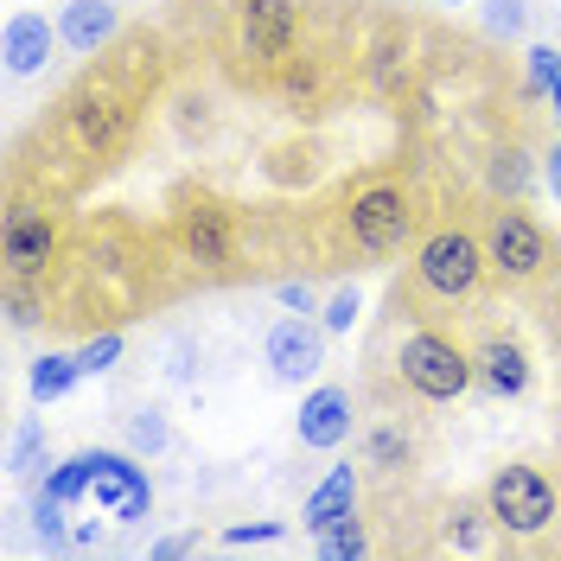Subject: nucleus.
I'll return each instance as SVG.
<instances>
[{
    "label": "nucleus",
    "mask_w": 561,
    "mask_h": 561,
    "mask_svg": "<svg viewBox=\"0 0 561 561\" xmlns=\"http://www.w3.org/2000/svg\"><path fill=\"white\" fill-rule=\"evenodd\" d=\"M485 511L497 536H542L561 517V485L529 459H504L485 479Z\"/></svg>",
    "instance_id": "obj_9"
},
{
    "label": "nucleus",
    "mask_w": 561,
    "mask_h": 561,
    "mask_svg": "<svg viewBox=\"0 0 561 561\" xmlns=\"http://www.w3.org/2000/svg\"><path fill=\"white\" fill-rule=\"evenodd\" d=\"M351 389L345 383H319L307 402H300V421H294V434H300V447H313V454H339L351 440Z\"/></svg>",
    "instance_id": "obj_14"
},
{
    "label": "nucleus",
    "mask_w": 561,
    "mask_h": 561,
    "mask_svg": "<svg viewBox=\"0 0 561 561\" xmlns=\"http://www.w3.org/2000/svg\"><path fill=\"white\" fill-rule=\"evenodd\" d=\"M472 370H479V389H485L491 402H517V396H529V377H536L529 345L511 332V325H497V319H485V325L472 332Z\"/></svg>",
    "instance_id": "obj_11"
},
{
    "label": "nucleus",
    "mask_w": 561,
    "mask_h": 561,
    "mask_svg": "<svg viewBox=\"0 0 561 561\" xmlns=\"http://www.w3.org/2000/svg\"><path fill=\"white\" fill-rule=\"evenodd\" d=\"M389 370H396V383L409 389L415 402H434V409L479 389L472 339H459L454 325H440V319H427V313H415V325L402 332V345H396V357H389Z\"/></svg>",
    "instance_id": "obj_6"
},
{
    "label": "nucleus",
    "mask_w": 561,
    "mask_h": 561,
    "mask_svg": "<svg viewBox=\"0 0 561 561\" xmlns=\"http://www.w3.org/2000/svg\"><path fill=\"white\" fill-rule=\"evenodd\" d=\"M529 26V0H485V33L491 38H517Z\"/></svg>",
    "instance_id": "obj_24"
},
{
    "label": "nucleus",
    "mask_w": 561,
    "mask_h": 561,
    "mask_svg": "<svg viewBox=\"0 0 561 561\" xmlns=\"http://www.w3.org/2000/svg\"><path fill=\"white\" fill-rule=\"evenodd\" d=\"M491 280V255L479 224H459V217H440L434 230L415 237V262H409V294L396 287V307H434V313H454V307H472Z\"/></svg>",
    "instance_id": "obj_3"
},
{
    "label": "nucleus",
    "mask_w": 561,
    "mask_h": 561,
    "mask_svg": "<svg viewBox=\"0 0 561 561\" xmlns=\"http://www.w3.org/2000/svg\"><path fill=\"white\" fill-rule=\"evenodd\" d=\"M440 7H459V0H440Z\"/></svg>",
    "instance_id": "obj_33"
},
{
    "label": "nucleus",
    "mask_w": 561,
    "mask_h": 561,
    "mask_svg": "<svg viewBox=\"0 0 561 561\" xmlns=\"http://www.w3.org/2000/svg\"><path fill=\"white\" fill-rule=\"evenodd\" d=\"M45 485L58 491L65 504H77V497H96V504H108L122 524H135V517H147V504H153V485H147V472L135 466V454L122 447H90V454H70Z\"/></svg>",
    "instance_id": "obj_8"
},
{
    "label": "nucleus",
    "mask_w": 561,
    "mask_h": 561,
    "mask_svg": "<svg viewBox=\"0 0 561 561\" xmlns=\"http://www.w3.org/2000/svg\"><path fill=\"white\" fill-rule=\"evenodd\" d=\"M65 262V210L45 198H13L0 217V268L7 280H45Z\"/></svg>",
    "instance_id": "obj_10"
},
{
    "label": "nucleus",
    "mask_w": 561,
    "mask_h": 561,
    "mask_svg": "<svg viewBox=\"0 0 561 561\" xmlns=\"http://www.w3.org/2000/svg\"><path fill=\"white\" fill-rule=\"evenodd\" d=\"M313 549H319L325 561H351V556H364V549H370V536H364V517H357V511L332 517L325 529H313Z\"/></svg>",
    "instance_id": "obj_21"
},
{
    "label": "nucleus",
    "mask_w": 561,
    "mask_h": 561,
    "mask_svg": "<svg viewBox=\"0 0 561 561\" xmlns=\"http://www.w3.org/2000/svg\"><path fill=\"white\" fill-rule=\"evenodd\" d=\"M51 454V447H45V427H38V421H26V427H20V434H13V454H7V472H20V479H26V472H38V459Z\"/></svg>",
    "instance_id": "obj_23"
},
{
    "label": "nucleus",
    "mask_w": 561,
    "mask_h": 561,
    "mask_svg": "<svg viewBox=\"0 0 561 561\" xmlns=\"http://www.w3.org/2000/svg\"><path fill=\"white\" fill-rule=\"evenodd\" d=\"M198 549H205V536H198V529H185V536H167V542H153V556H160V561L198 556Z\"/></svg>",
    "instance_id": "obj_30"
},
{
    "label": "nucleus",
    "mask_w": 561,
    "mask_h": 561,
    "mask_svg": "<svg viewBox=\"0 0 561 561\" xmlns=\"http://www.w3.org/2000/svg\"><path fill=\"white\" fill-rule=\"evenodd\" d=\"M58 33H65L70 51L96 58L108 38L122 33V7H115V0H65V13H58Z\"/></svg>",
    "instance_id": "obj_16"
},
{
    "label": "nucleus",
    "mask_w": 561,
    "mask_h": 561,
    "mask_svg": "<svg viewBox=\"0 0 561 561\" xmlns=\"http://www.w3.org/2000/svg\"><path fill=\"white\" fill-rule=\"evenodd\" d=\"M287 524H230L224 529V549H249V542H280Z\"/></svg>",
    "instance_id": "obj_28"
},
{
    "label": "nucleus",
    "mask_w": 561,
    "mask_h": 561,
    "mask_svg": "<svg viewBox=\"0 0 561 561\" xmlns=\"http://www.w3.org/2000/svg\"><path fill=\"white\" fill-rule=\"evenodd\" d=\"M357 313H364V307H357V287H339V294L325 300V332H351Z\"/></svg>",
    "instance_id": "obj_27"
},
{
    "label": "nucleus",
    "mask_w": 561,
    "mask_h": 561,
    "mask_svg": "<svg viewBox=\"0 0 561 561\" xmlns=\"http://www.w3.org/2000/svg\"><path fill=\"white\" fill-rule=\"evenodd\" d=\"M479 237H485L497 287H536V280L556 275L561 262V243L542 230V217L524 210V198H491L485 217H479Z\"/></svg>",
    "instance_id": "obj_7"
},
{
    "label": "nucleus",
    "mask_w": 561,
    "mask_h": 561,
    "mask_svg": "<svg viewBox=\"0 0 561 561\" xmlns=\"http://www.w3.org/2000/svg\"><path fill=\"white\" fill-rule=\"evenodd\" d=\"M491 185H497V198H517L524 192V153L517 147H497L491 153Z\"/></svg>",
    "instance_id": "obj_25"
},
{
    "label": "nucleus",
    "mask_w": 561,
    "mask_h": 561,
    "mask_svg": "<svg viewBox=\"0 0 561 561\" xmlns=\"http://www.w3.org/2000/svg\"><path fill=\"white\" fill-rule=\"evenodd\" d=\"M135 122H140V90L128 83L122 65L90 70L65 103H58V140H65L83 167H108L128 147Z\"/></svg>",
    "instance_id": "obj_4"
},
{
    "label": "nucleus",
    "mask_w": 561,
    "mask_h": 561,
    "mask_svg": "<svg viewBox=\"0 0 561 561\" xmlns=\"http://www.w3.org/2000/svg\"><path fill=\"white\" fill-rule=\"evenodd\" d=\"M275 300L287 307V313H313V307H319L313 280H280V287H275Z\"/></svg>",
    "instance_id": "obj_29"
},
{
    "label": "nucleus",
    "mask_w": 561,
    "mask_h": 561,
    "mask_svg": "<svg viewBox=\"0 0 561 561\" xmlns=\"http://www.w3.org/2000/svg\"><path fill=\"white\" fill-rule=\"evenodd\" d=\"M224 7V65L243 90H275L307 51V0H217Z\"/></svg>",
    "instance_id": "obj_1"
},
{
    "label": "nucleus",
    "mask_w": 561,
    "mask_h": 561,
    "mask_svg": "<svg viewBox=\"0 0 561 561\" xmlns=\"http://www.w3.org/2000/svg\"><path fill=\"white\" fill-rule=\"evenodd\" d=\"M122 447H128L135 459H160L167 447H173V421L160 415L153 402H140V409L122 415Z\"/></svg>",
    "instance_id": "obj_18"
},
{
    "label": "nucleus",
    "mask_w": 561,
    "mask_h": 561,
    "mask_svg": "<svg viewBox=\"0 0 561 561\" xmlns=\"http://www.w3.org/2000/svg\"><path fill=\"white\" fill-rule=\"evenodd\" d=\"M65 45V33L45 20V13H7V26H0V58L13 77H33V70L51 65V51Z\"/></svg>",
    "instance_id": "obj_15"
},
{
    "label": "nucleus",
    "mask_w": 561,
    "mask_h": 561,
    "mask_svg": "<svg viewBox=\"0 0 561 561\" xmlns=\"http://www.w3.org/2000/svg\"><path fill=\"white\" fill-rule=\"evenodd\" d=\"M491 529H497V524H491V511H485V491L447 504V542H454V549H485Z\"/></svg>",
    "instance_id": "obj_20"
},
{
    "label": "nucleus",
    "mask_w": 561,
    "mask_h": 561,
    "mask_svg": "<svg viewBox=\"0 0 561 561\" xmlns=\"http://www.w3.org/2000/svg\"><path fill=\"white\" fill-rule=\"evenodd\" d=\"M549 103H556V128H561V83H556V90H549Z\"/></svg>",
    "instance_id": "obj_32"
},
{
    "label": "nucleus",
    "mask_w": 561,
    "mask_h": 561,
    "mask_svg": "<svg viewBox=\"0 0 561 561\" xmlns=\"http://www.w3.org/2000/svg\"><path fill=\"white\" fill-rule=\"evenodd\" d=\"M357 485H364V472L357 466H332L325 479H319L313 491H307V504H300V524L307 529H325L332 517H345V511H357Z\"/></svg>",
    "instance_id": "obj_17"
},
{
    "label": "nucleus",
    "mask_w": 561,
    "mask_h": 561,
    "mask_svg": "<svg viewBox=\"0 0 561 561\" xmlns=\"http://www.w3.org/2000/svg\"><path fill=\"white\" fill-rule=\"evenodd\" d=\"M549 192L561 198V140H556V160H549Z\"/></svg>",
    "instance_id": "obj_31"
},
{
    "label": "nucleus",
    "mask_w": 561,
    "mask_h": 561,
    "mask_svg": "<svg viewBox=\"0 0 561 561\" xmlns=\"http://www.w3.org/2000/svg\"><path fill=\"white\" fill-rule=\"evenodd\" d=\"M332 230H339V262H351V268H377L389 255H402L421 230L415 185L402 173H364L339 198Z\"/></svg>",
    "instance_id": "obj_2"
},
{
    "label": "nucleus",
    "mask_w": 561,
    "mask_h": 561,
    "mask_svg": "<svg viewBox=\"0 0 561 561\" xmlns=\"http://www.w3.org/2000/svg\"><path fill=\"white\" fill-rule=\"evenodd\" d=\"M77 377H83L77 351H45V357L33 364V377H26V389H33V402H58V396L77 389Z\"/></svg>",
    "instance_id": "obj_19"
},
{
    "label": "nucleus",
    "mask_w": 561,
    "mask_h": 561,
    "mask_svg": "<svg viewBox=\"0 0 561 561\" xmlns=\"http://www.w3.org/2000/svg\"><path fill=\"white\" fill-rule=\"evenodd\" d=\"M262 357H268V370H275V383H313L319 370H325V319H307V313H287L268 325V339H262Z\"/></svg>",
    "instance_id": "obj_12"
},
{
    "label": "nucleus",
    "mask_w": 561,
    "mask_h": 561,
    "mask_svg": "<svg viewBox=\"0 0 561 561\" xmlns=\"http://www.w3.org/2000/svg\"><path fill=\"white\" fill-rule=\"evenodd\" d=\"M167 237H173V255L198 280H230L243 268V210L205 192V185H185L173 198Z\"/></svg>",
    "instance_id": "obj_5"
},
{
    "label": "nucleus",
    "mask_w": 561,
    "mask_h": 561,
    "mask_svg": "<svg viewBox=\"0 0 561 561\" xmlns=\"http://www.w3.org/2000/svg\"><path fill=\"white\" fill-rule=\"evenodd\" d=\"M122 357V332H103V339H90V345L77 351V364H83V377H103L108 364Z\"/></svg>",
    "instance_id": "obj_26"
},
{
    "label": "nucleus",
    "mask_w": 561,
    "mask_h": 561,
    "mask_svg": "<svg viewBox=\"0 0 561 561\" xmlns=\"http://www.w3.org/2000/svg\"><path fill=\"white\" fill-rule=\"evenodd\" d=\"M415 466H421V434H415L409 415H377L364 427V472H370V479L396 485V479H409Z\"/></svg>",
    "instance_id": "obj_13"
},
{
    "label": "nucleus",
    "mask_w": 561,
    "mask_h": 561,
    "mask_svg": "<svg viewBox=\"0 0 561 561\" xmlns=\"http://www.w3.org/2000/svg\"><path fill=\"white\" fill-rule=\"evenodd\" d=\"M556 83H561V51L556 45H529L524 51V90L529 96H549Z\"/></svg>",
    "instance_id": "obj_22"
}]
</instances>
